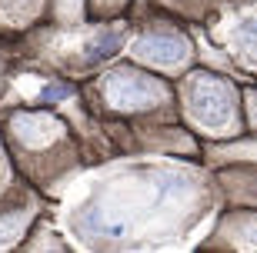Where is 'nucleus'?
I'll use <instances>...</instances> for the list:
<instances>
[{
	"label": "nucleus",
	"mask_w": 257,
	"mask_h": 253,
	"mask_svg": "<svg viewBox=\"0 0 257 253\" xmlns=\"http://www.w3.org/2000/svg\"><path fill=\"white\" fill-rule=\"evenodd\" d=\"M134 54L141 57V60H154V64L171 67V64H177V60H184L187 44H184L177 34H147V37L137 40Z\"/></svg>",
	"instance_id": "3"
},
{
	"label": "nucleus",
	"mask_w": 257,
	"mask_h": 253,
	"mask_svg": "<svg viewBox=\"0 0 257 253\" xmlns=\"http://www.w3.org/2000/svg\"><path fill=\"white\" fill-rule=\"evenodd\" d=\"M234 37H237L240 50H247L250 57H257V20H244V24H237Z\"/></svg>",
	"instance_id": "5"
},
{
	"label": "nucleus",
	"mask_w": 257,
	"mask_h": 253,
	"mask_svg": "<svg viewBox=\"0 0 257 253\" xmlns=\"http://www.w3.org/2000/svg\"><path fill=\"white\" fill-rule=\"evenodd\" d=\"M74 94V87H67V84H54V87H47L44 94H40V100H64V97H70Z\"/></svg>",
	"instance_id": "6"
},
{
	"label": "nucleus",
	"mask_w": 257,
	"mask_h": 253,
	"mask_svg": "<svg viewBox=\"0 0 257 253\" xmlns=\"http://www.w3.org/2000/svg\"><path fill=\"white\" fill-rule=\"evenodd\" d=\"M191 110L200 123L220 127V123H227V117L234 113V90H230L224 80L200 77L197 84H194V94H191Z\"/></svg>",
	"instance_id": "2"
},
{
	"label": "nucleus",
	"mask_w": 257,
	"mask_h": 253,
	"mask_svg": "<svg viewBox=\"0 0 257 253\" xmlns=\"http://www.w3.org/2000/svg\"><path fill=\"white\" fill-rule=\"evenodd\" d=\"M107 97L120 110H137V107H151L164 97L161 84L151 77L137 74V70H120L107 80Z\"/></svg>",
	"instance_id": "1"
},
{
	"label": "nucleus",
	"mask_w": 257,
	"mask_h": 253,
	"mask_svg": "<svg viewBox=\"0 0 257 253\" xmlns=\"http://www.w3.org/2000/svg\"><path fill=\"white\" fill-rule=\"evenodd\" d=\"M120 44H124V37H120L117 30H110V34H97V37L90 40V47H87V60H90V64L107 60V57H114L117 50H120Z\"/></svg>",
	"instance_id": "4"
}]
</instances>
